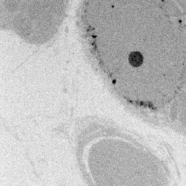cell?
<instances>
[{"mask_svg":"<svg viewBox=\"0 0 186 186\" xmlns=\"http://www.w3.org/2000/svg\"><path fill=\"white\" fill-rule=\"evenodd\" d=\"M129 62L132 66L137 68L143 63V56L139 52H132L129 56Z\"/></svg>","mask_w":186,"mask_h":186,"instance_id":"cell-1","label":"cell"},{"mask_svg":"<svg viewBox=\"0 0 186 186\" xmlns=\"http://www.w3.org/2000/svg\"><path fill=\"white\" fill-rule=\"evenodd\" d=\"M179 103H180V106H182V107L186 106V94L185 92L180 93V96H179Z\"/></svg>","mask_w":186,"mask_h":186,"instance_id":"cell-2","label":"cell"},{"mask_svg":"<svg viewBox=\"0 0 186 186\" xmlns=\"http://www.w3.org/2000/svg\"><path fill=\"white\" fill-rule=\"evenodd\" d=\"M180 121L182 123H186V110H182L180 113Z\"/></svg>","mask_w":186,"mask_h":186,"instance_id":"cell-3","label":"cell"}]
</instances>
